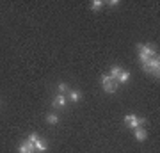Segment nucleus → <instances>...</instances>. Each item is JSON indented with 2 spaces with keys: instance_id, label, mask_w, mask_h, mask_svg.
Segmentation results:
<instances>
[{
  "instance_id": "nucleus-1",
  "label": "nucleus",
  "mask_w": 160,
  "mask_h": 153,
  "mask_svg": "<svg viewBox=\"0 0 160 153\" xmlns=\"http://www.w3.org/2000/svg\"><path fill=\"white\" fill-rule=\"evenodd\" d=\"M137 50H139V61H141V64H142V63H148L151 57H157V55H158L153 45H142V43H139V45H137Z\"/></svg>"
},
{
  "instance_id": "nucleus-2",
  "label": "nucleus",
  "mask_w": 160,
  "mask_h": 153,
  "mask_svg": "<svg viewBox=\"0 0 160 153\" xmlns=\"http://www.w3.org/2000/svg\"><path fill=\"white\" fill-rule=\"evenodd\" d=\"M142 69L146 71V73L153 75L155 79H158V77H160V61H158V55L151 57L148 63H142Z\"/></svg>"
},
{
  "instance_id": "nucleus-3",
  "label": "nucleus",
  "mask_w": 160,
  "mask_h": 153,
  "mask_svg": "<svg viewBox=\"0 0 160 153\" xmlns=\"http://www.w3.org/2000/svg\"><path fill=\"white\" fill-rule=\"evenodd\" d=\"M125 123L128 128H139V126H144L146 125V118H139V116H133V114H128L125 116Z\"/></svg>"
},
{
  "instance_id": "nucleus-4",
  "label": "nucleus",
  "mask_w": 160,
  "mask_h": 153,
  "mask_svg": "<svg viewBox=\"0 0 160 153\" xmlns=\"http://www.w3.org/2000/svg\"><path fill=\"white\" fill-rule=\"evenodd\" d=\"M102 85H103V89H105V93H110V94L116 93L118 87H119V84L114 79H110L109 75H102Z\"/></svg>"
},
{
  "instance_id": "nucleus-5",
  "label": "nucleus",
  "mask_w": 160,
  "mask_h": 153,
  "mask_svg": "<svg viewBox=\"0 0 160 153\" xmlns=\"http://www.w3.org/2000/svg\"><path fill=\"white\" fill-rule=\"evenodd\" d=\"M34 151H36L34 144H32L30 141H27V139H25V141L18 146V153H34Z\"/></svg>"
},
{
  "instance_id": "nucleus-6",
  "label": "nucleus",
  "mask_w": 160,
  "mask_h": 153,
  "mask_svg": "<svg viewBox=\"0 0 160 153\" xmlns=\"http://www.w3.org/2000/svg\"><path fill=\"white\" fill-rule=\"evenodd\" d=\"M133 135H135V139H137L139 142H144L148 139V132L144 130V126H139V128L133 130Z\"/></svg>"
},
{
  "instance_id": "nucleus-7",
  "label": "nucleus",
  "mask_w": 160,
  "mask_h": 153,
  "mask_svg": "<svg viewBox=\"0 0 160 153\" xmlns=\"http://www.w3.org/2000/svg\"><path fill=\"white\" fill-rule=\"evenodd\" d=\"M52 107H53V109L66 107V94H57V96L53 98V102H52Z\"/></svg>"
},
{
  "instance_id": "nucleus-8",
  "label": "nucleus",
  "mask_w": 160,
  "mask_h": 153,
  "mask_svg": "<svg viewBox=\"0 0 160 153\" xmlns=\"http://www.w3.org/2000/svg\"><path fill=\"white\" fill-rule=\"evenodd\" d=\"M66 96H68L73 103H77V102H80V100H82V93H80L78 89H69Z\"/></svg>"
},
{
  "instance_id": "nucleus-9",
  "label": "nucleus",
  "mask_w": 160,
  "mask_h": 153,
  "mask_svg": "<svg viewBox=\"0 0 160 153\" xmlns=\"http://www.w3.org/2000/svg\"><path fill=\"white\" fill-rule=\"evenodd\" d=\"M34 148H36V151H41V153H45L46 150H48V144H46V141L45 139H38V141L34 142Z\"/></svg>"
},
{
  "instance_id": "nucleus-10",
  "label": "nucleus",
  "mask_w": 160,
  "mask_h": 153,
  "mask_svg": "<svg viewBox=\"0 0 160 153\" xmlns=\"http://www.w3.org/2000/svg\"><path fill=\"white\" fill-rule=\"evenodd\" d=\"M128 80H130V71H125V69H121V73L118 75L116 82H118V84H126Z\"/></svg>"
},
{
  "instance_id": "nucleus-11",
  "label": "nucleus",
  "mask_w": 160,
  "mask_h": 153,
  "mask_svg": "<svg viewBox=\"0 0 160 153\" xmlns=\"http://www.w3.org/2000/svg\"><path fill=\"white\" fill-rule=\"evenodd\" d=\"M59 121H61V118H59L57 114H48V116H46V123H48V125H57Z\"/></svg>"
},
{
  "instance_id": "nucleus-12",
  "label": "nucleus",
  "mask_w": 160,
  "mask_h": 153,
  "mask_svg": "<svg viewBox=\"0 0 160 153\" xmlns=\"http://www.w3.org/2000/svg\"><path fill=\"white\" fill-rule=\"evenodd\" d=\"M119 73H121V66H118V64H114V66L110 68V75H109V77H110V79H114V80H116Z\"/></svg>"
},
{
  "instance_id": "nucleus-13",
  "label": "nucleus",
  "mask_w": 160,
  "mask_h": 153,
  "mask_svg": "<svg viewBox=\"0 0 160 153\" xmlns=\"http://www.w3.org/2000/svg\"><path fill=\"white\" fill-rule=\"evenodd\" d=\"M103 4H105L103 0H92V2H91V7H92V11H94V13H98V11H100V9L103 7Z\"/></svg>"
},
{
  "instance_id": "nucleus-14",
  "label": "nucleus",
  "mask_w": 160,
  "mask_h": 153,
  "mask_svg": "<svg viewBox=\"0 0 160 153\" xmlns=\"http://www.w3.org/2000/svg\"><path fill=\"white\" fill-rule=\"evenodd\" d=\"M68 91H69V87L66 82H59V94H68Z\"/></svg>"
},
{
  "instance_id": "nucleus-15",
  "label": "nucleus",
  "mask_w": 160,
  "mask_h": 153,
  "mask_svg": "<svg viewBox=\"0 0 160 153\" xmlns=\"http://www.w3.org/2000/svg\"><path fill=\"white\" fill-rule=\"evenodd\" d=\"M38 139H39V135H38L36 132H30V134H29V137H27V141H30L32 144H34V142L38 141Z\"/></svg>"
},
{
  "instance_id": "nucleus-16",
  "label": "nucleus",
  "mask_w": 160,
  "mask_h": 153,
  "mask_svg": "<svg viewBox=\"0 0 160 153\" xmlns=\"http://www.w3.org/2000/svg\"><path fill=\"white\" fill-rule=\"evenodd\" d=\"M107 4H109L110 7H118V6H119V0H109Z\"/></svg>"
}]
</instances>
